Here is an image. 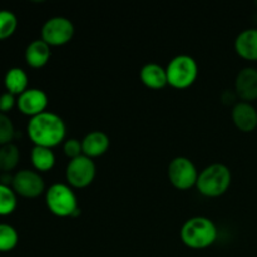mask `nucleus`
Returning a JSON list of instances; mask_svg holds the SVG:
<instances>
[{
  "mask_svg": "<svg viewBox=\"0 0 257 257\" xmlns=\"http://www.w3.org/2000/svg\"><path fill=\"white\" fill-rule=\"evenodd\" d=\"M27 133L34 146L53 148L65 141L67 125L62 117L45 110L30 118L27 125Z\"/></svg>",
  "mask_w": 257,
  "mask_h": 257,
  "instance_id": "1",
  "label": "nucleus"
},
{
  "mask_svg": "<svg viewBox=\"0 0 257 257\" xmlns=\"http://www.w3.org/2000/svg\"><path fill=\"white\" fill-rule=\"evenodd\" d=\"M181 240L187 247L193 250H203L217 240L218 231L212 220L203 216L191 217L181 228Z\"/></svg>",
  "mask_w": 257,
  "mask_h": 257,
  "instance_id": "2",
  "label": "nucleus"
},
{
  "mask_svg": "<svg viewBox=\"0 0 257 257\" xmlns=\"http://www.w3.org/2000/svg\"><path fill=\"white\" fill-rule=\"evenodd\" d=\"M231 182L232 173L230 168L223 163H212L201 171L196 187L205 197L215 198L225 195Z\"/></svg>",
  "mask_w": 257,
  "mask_h": 257,
  "instance_id": "3",
  "label": "nucleus"
},
{
  "mask_svg": "<svg viewBox=\"0 0 257 257\" xmlns=\"http://www.w3.org/2000/svg\"><path fill=\"white\" fill-rule=\"evenodd\" d=\"M45 203L53 215L58 217H75L80 213L78 198L67 183H53L45 191Z\"/></svg>",
  "mask_w": 257,
  "mask_h": 257,
  "instance_id": "4",
  "label": "nucleus"
},
{
  "mask_svg": "<svg viewBox=\"0 0 257 257\" xmlns=\"http://www.w3.org/2000/svg\"><path fill=\"white\" fill-rule=\"evenodd\" d=\"M167 83L176 89H186L196 82L198 77V64L188 54L173 57L166 67Z\"/></svg>",
  "mask_w": 257,
  "mask_h": 257,
  "instance_id": "5",
  "label": "nucleus"
},
{
  "mask_svg": "<svg viewBox=\"0 0 257 257\" xmlns=\"http://www.w3.org/2000/svg\"><path fill=\"white\" fill-rule=\"evenodd\" d=\"M167 175L173 187L180 191H186L196 186L200 172L190 158L178 156L168 165Z\"/></svg>",
  "mask_w": 257,
  "mask_h": 257,
  "instance_id": "6",
  "label": "nucleus"
},
{
  "mask_svg": "<svg viewBox=\"0 0 257 257\" xmlns=\"http://www.w3.org/2000/svg\"><path fill=\"white\" fill-rule=\"evenodd\" d=\"M97 167L93 158L82 155L68 162L65 168V178L72 188H85L94 181Z\"/></svg>",
  "mask_w": 257,
  "mask_h": 257,
  "instance_id": "7",
  "label": "nucleus"
},
{
  "mask_svg": "<svg viewBox=\"0 0 257 257\" xmlns=\"http://www.w3.org/2000/svg\"><path fill=\"white\" fill-rule=\"evenodd\" d=\"M74 35V25L65 17H52L42 27V40L49 47H60L72 40Z\"/></svg>",
  "mask_w": 257,
  "mask_h": 257,
  "instance_id": "8",
  "label": "nucleus"
},
{
  "mask_svg": "<svg viewBox=\"0 0 257 257\" xmlns=\"http://www.w3.org/2000/svg\"><path fill=\"white\" fill-rule=\"evenodd\" d=\"M12 188L17 196L37 198L45 192V182L40 173L34 170H20L13 175Z\"/></svg>",
  "mask_w": 257,
  "mask_h": 257,
  "instance_id": "9",
  "label": "nucleus"
},
{
  "mask_svg": "<svg viewBox=\"0 0 257 257\" xmlns=\"http://www.w3.org/2000/svg\"><path fill=\"white\" fill-rule=\"evenodd\" d=\"M48 103L47 93L38 88H28L17 98V108L19 112L30 118L45 112Z\"/></svg>",
  "mask_w": 257,
  "mask_h": 257,
  "instance_id": "10",
  "label": "nucleus"
},
{
  "mask_svg": "<svg viewBox=\"0 0 257 257\" xmlns=\"http://www.w3.org/2000/svg\"><path fill=\"white\" fill-rule=\"evenodd\" d=\"M235 92L241 102L251 103L257 99V69L245 67L237 73L235 79Z\"/></svg>",
  "mask_w": 257,
  "mask_h": 257,
  "instance_id": "11",
  "label": "nucleus"
},
{
  "mask_svg": "<svg viewBox=\"0 0 257 257\" xmlns=\"http://www.w3.org/2000/svg\"><path fill=\"white\" fill-rule=\"evenodd\" d=\"M233 124L241 132H252L257 128V109L251 103L238 102L231 110Z\"/></svg>",
  "mask_w": 257,
  "mask_h": 257,
  "instance_id": "12",
  "label": "nucleus"
},
{
  "mask_svg": "<svg viewBox=\"0 0 257 257\" xmlns=\"http://www.w3.org/2000/svg\"><path fill=\"white\" fill-rule=\"evenodd\" d=\"M109 146V136L103 131H92V132L87 133L82 140L83 155L89 158H95L104 155Z\"/></svg>",
  "mask_w": 257,
  "mask_h": 257,
  "instance_id": "13",
  "label": "nucleus"
},
{
  "mask_svg": "<svg viewBox=\"0 0 257 257\" xmlns=\"http://www.w3.org/2000/svg\"><path fill=\"white\" fill-rule=\"evenodd\" d=\"M235 50L242 59L257 62V28L242 30L236 37Z\"/></svg>",
  "mask_w": 257,
  "mask_h": 257,
  "instance_id": "14",
  "label": "nucleus"
},
{
  "mask_svg": "<svg viewBox=\"0 0 257 257\" xmlns=\"http://www.w3.org/2000/svg\"><path fill=\"white\" fill-rule=\"evenodd\" d=\"M50 47L42 39H35L27 45L24 52L25 62L29 67L43 68L50 59Z\"/></svg>",
  "mask_w": 257,
  "mask_h": 257,
  "instance_id": "15",
  "label": "nucleus"
},
{
  "mask_svg": "<svg viewBox=\"0 0 257 257\" xmlns=\"http://www.w3.org/2000/svg\"><path fill=\"white\" fill-rule=\"evenodd\" d=\"M140 79L150 89H162L168 84L166 68L157 63H147L140 70Z\"/></svg>",
  "mask_w": 257,
  "mask_h": 257,
  "instance_id": "16",
  "label": "nucleus"
},
{
  "mask_svg": "<svg viewBox=\"0 0 257 257\" xmlns=\"http://www.w3.org/2000/svg\"><path fill=\"white\" fill-rule=\"evenodd\" d=\"M28 74L24 69L19 67H13L8 69L4 75V85L7 92L14 95H20L28 89Z\"/></svg>",
  "mask_w": 257,
  "mask_h": 257,
  "instance_id": "17",
  "label": "nucleus"
},
{
  "mask_svg": "<svg viewBox=\"0 0 257 257\" xmlns=\"http://www.w3.org/2000/svg\"><path fill=\"white\" fill-rule=\"evenodd\" d=\"M30 161L38 172H48L55 165V155L52 148L34 146L30 151Z\"/></svg>",
  "mask_w": 257,
  "mask_h": 257,
  "instance_id": "18",
  "label": "nucleus"
},
{
  "mask_svg": "<svg viewBox=\"0 0 257 257\" xmlns=\"http://www.w3.org/2000/svg\"><path fill=\"white\" fill-rule=\"evenodd\" d=\"M20 160L19 148L14 143L0 146V171L3 173H10L18 166Z\"/></svg>",
  "mask_w": 257,
  "mask_h": 257,
  "instance_id": "19",
  "label": "nucleus"
},
{
  "mask_svg": "<svg viewBox=\"0 0 257 257\" xmlns=\"http://www.w3.org/2000/svg\"><path fill=\"white\" fill-rule=\"evenodd\" d=\"M18 205L17 193L12 186L0 183V216H9L15 211Z\"/></svg>",
  "mask_w": 257,
  "mask_h": 257,
  "instance_id": "20",
  "label": "nucleus"
},
{
  "mask_svg": "<svg viewBox=\"0 0 257 257\" xmlns=\"http://www.w3.org/2000/svg\"><path fill=\"white\" fill-rule=\"evenodd\" d=\"M19 235L9 223H0V252H10L17 247Z\"/></svg>",
  "mask_w": 257,
  "mask_h": 257,
  "instance_id": "21",
  "label": "nucleus"
},
{
  "mask_svg": "<svg viewBox=\"0 0 257 257\" xmlns=\"http://www.w3.org/2000/svg\"><path fill=\"white\" fill-rule=\"evenodd\" d=\"M18 27L17 15L8 9L0 10V40L8 39L14 34Z\"/></svg>",
  "mask_w": 257,
  "mask_h": 257,
  "instance_id": "22",
  "label": "nucleus"
},
{
  "mask_svg": "<svg viewBox=\"0 0 257 257\" xmlns=\"http://www.w3.org/2000/svg\"><path fill=\"white\" fill-rule=\"evenodd\" d=\"M15 136V128L8 114L0 113V146L12 143Z\"/></svg>",
  "mask_w": 257,
  "mask_h": 257,
  "instance_id": "23",
  "label": "nucleus"
},
{
  "mask_svg": "<svg viewBox=\"0 0 257 257\" xmlns=\"http://www.w3.org/2000/svg\"><path fill=\"white\" fill-rule=\"evenodd\" d=\"M63 151H64V155L70 160L79 157L83 155L82 141L77 140V138H67L63 142Z\"/></svg>",
  "mask_w": 257,
  "mask_h": 257,
  "instance_id": "24",
  "label": "nucleus"
},
{
  "mask_svg": "<svg viewBox=\"0 0 257 257\" xmlns=\"http://www.w3.org/2000/svg\"><path fill=\"white\" fill-rule=\"evenodd\" d=\"M17 105V98L9 92H4L0 94V113H9Z\"/></svg>",
  "mask_w": 257,
  "mask_h": 257,
  "instance_id": "25",
  "label": "nucleus"
},
{
  "mask_svg": "<svg viewBox=\"0 0 257 257\" xmlns=\"http://www.w3.org/2000/svg\"><path fill=\"white\" fill-rule=\"evenodd\" d=\"M237 94H236L235 89L231 90V89H227L225 90V92L221 94V100H222V103L225 105H232V107H235L236 104H237Z\"/></svg>",
  "mask_w": 257,
  "mask_h": 257,
  "instance_id": "26",
  "label": "nucleus"
},
{
  "mask_svg": "<svg viewBox=\"0 0 257 257\" xmlns=\"http://www.w3.org/2000/svg\"><path fill=\"white\" fill-rule=\"evenodd\" d=\"M255 4H256V8H257V0H256V3H255Z\"/></svg>",
  "mask_w": 257,
  "mask_h": 257,
  "instance_id": "27",
  "label": "nucleus"
}]
</instances>
